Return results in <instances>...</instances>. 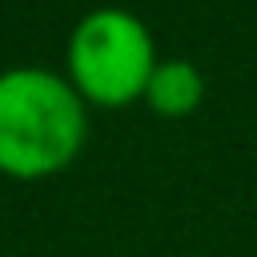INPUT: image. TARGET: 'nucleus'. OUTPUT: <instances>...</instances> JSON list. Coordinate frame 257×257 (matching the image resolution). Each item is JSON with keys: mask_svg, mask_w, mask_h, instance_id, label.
Segmentation results:
<instances>
[{"mask_svg": "<svg viewBox=\"0 0 257 257\" xmlns=\"http://www.w3.org/2000/svg\"><path fill=\"white\" fill-rule=\"evenodd\" d=\"M88 137V104L64 72L16 64L0 72V173L44 181L64 173Z\"/></svg>", "mask_w": 257, "mask_h": 257, "instance_id": "obj_1", "label": "nucleus"}, {"mask_svg": "<svg viewBox=\"0 0 257 257\" xmlns=\"http://www.w3.org/2000/svg\"><path fill=\"white\" fill-rule=\"evenodd\" d=\"M149 24L128 8H92L76 20L64 44V76L84 104L124 108L145 96L157 68Z\"/></svg>", "mask_w": 257, "mask_h": 257, "instance_id": "obj_2", "label": "nucleus"}, {"mask_svg": "<svg viewBox=\"0 0 257 257\" xmlns=\"http://www.w3.org/2000/svg\"><path fill=\"white\" fill-rule=\"evenodd\" d=\"M157 116H169V120H181L189 112L201 108L205 100V72L185 60V56H173V60H157L149 84H145V96H141Z\"/></svg>", "mask_w": 257, "mask_h": 257, "instance_id": "obj_3", "label": "nucleus"}]
</instances>
